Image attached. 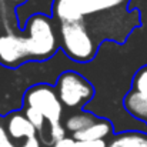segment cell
<instances>
[{
	"label": "cell",
	"instance_id": "obj_16",
	"mask_svg": "<svg viewBox=\"0 0 147 147\" xmlns=\"http://www.w3.org/2000/svg\"><path fill=\"white\" fill-rule=\"evenodd\" d=\"M51 147H76V140H73L71 137H64L63 140L54 143Z\"/></svg>",
	"mask_w": 147,
	"mask_h": 147
},
{
	"label": "cell",
	"instance_id": "obj_7",
	"mask_svg": "<svg viewBox=\"0 0 147 147\" xmlns=\"http://www.w3.org/2000/svg\"><path fill=\"white\" fill-rule=\"evenodd\" d=\"M10 139L13 142L17 140H27L32 137H37V130L34 126L29 121V119L24 116L23 111H11L6 116V124H4Z\"/></svg>",
	"mask_w": 147,
	"mask_h": 147
},
{
	"label": "cell",
	"instance_id": "obj_13",
	"mask_svg": "<svg viewBox=\"0 0 147 147\" xmlns=\"http://www.w3.org/2000/svg\"><path fill=\"white\" fill-rule=\"evenodd\" d=\"M131 90L147 97V64L142 66L134 73L133 80H131Z\"/></svg>",
	"mask_w": 147,
	"mask_h": 147
},
{
	"label": "cell",
	"instance_id": "obj_12",
	"mask_svg": "<svg viewBox=\"0 0 147 147\" xmlns=\"http://www.w3.org/2000/svg\"><path fill=\"white\" fill-rule=\"evenodd\" d=\"M22 111L24 113V116L29 119V121L34 126V129L37 130V134H43V131H45V129H46V126H49L47 124V120L45 119V116L42 114V113H39L36 109H33V107H24L23 106V109H22Z\"/></svg>",
	"mask_w": 147,
	"mask_h": 147
},
{
	"label": "cell",
	"instance_id": "obj_1",
	"mask_svg": "<svg viewBox=\"0 0 147 147\" xmlns=\"http://www.w3.org/2000/svg\"><path fill=\"white\" fill-rule=\"evenodd\" d=\"M24 46L29 61L42 63L50 60L60 49L59 27L53 17L43 13H36L24 24Z\"/></svg>",
	"mask_w": 147,
	"mask_h": 147
},
{
	"label": "cell",
	"instance_id": "obj_5",
	"mask_svg": "<svg viewBox=\"0 0 147 147\" xmlns=\"http://www.w3.org/2000/svg\"><path fill=\"white\" fill-rule=\"evenodd\" d=\"M54 89L63 107L79 111L83 110L96 94L94 86L74 70L61 71L54 82Z\"/></svg>",
	"mask_w": 147,
	"mask_h": 147
},
{
	"label": "cell",
	"instance_id": "obj_8",
	"mask_svg": "<svg viewBox=\"0 0 147 147\" xmlns=\"http://www.w3.org/2000/svg\"><path fill=\"white\" fill-rule=\"evenodd\" d=\"M114 133L113 123L109 119H101L98 117L97 121H94L90 127L86 130L76 133L71 136L73 140L76 142H96V140H107L111 139Z\"/></svg>",
	"mask_w": 147,
	"mask_h": 147
},
{
	"label": "cell",
	"instance_id": "obj_6",
	"mask_svg": "<svg viewBox=\"0 0 147 147\" xmlns=\"http://www.w3.org/2000/svg\"><path fill=\"white\" fill-rule=\"evenodd\" d=\"M26 63L30 61L23 36L13 32L0 34V64L9 69H17Z\"/></svg>",
	"mask_w": 147,
	"mask_h": 147
},
{
	"label": "cell",
	"instance_id": "obj_17",
	"mask_svg": "<svg viewBox=\"0 0 147 147\" xmlns=\"http://www.w3.org/2000/svg\"><path fill=\"white\" fill-rule=\"evenodd\" d=\"M20 147H42V143H40L39 137H32V139L24 140Z\"/></svg>",
	"mask_w": 147,
	"mask_h": 147
},
{
	"label": "cell",
	"instance_id": "obj_3",
	"mask_svg": "<svg viewBox=\"0 0 147 147\" xmlns=\"http://www.w3.org/2000/svg\"><path fill=\"white\" fill-rule=\"evenodd\" d=\"M60 50L74 63L92 61L98 50V45L90 33L86 22L59 23Z\"/></svg>",
	"mask_w": 147,
	"mask_h": 147
},
{
	"label": "cell",
	"instance_id": "obj_4",
	"mask_svg": "<svg viewBox=\"0 0 147 147\" xmlns=\"http://www.w3.org/2000/svg\"><path fill=\"white\" fill-rule=\"evenodd\" d=\"M130 0H53L51 17L59 23L86 22L87 17L113 10H126Z\"/></svg>",
	"mask_w": 147,
	"mask_h": 147
},
{
	"label": "cell",
	"instance_id": "obj_10",
	"mask_svg": "<svg viewBox=\"0 0 147 147\" xmlns=\"http://www.w3.org/2000/svg\"><path fill=\"white\" fill-rule=\"evenodd\" d=\"M107 147H147V131L144 130H129L114 134Z\"/></svg>",
	"mask_w": 147,
	"mask_h": 147
},
{
	"label": "cell",
	"instance_id": "obj_15",
	"mask_svg": "<svg viewBox=\"0 0 147 147\" xmlns=\"http://www.w3.org/2000/svg\"><path fill=\"white\" fill-rule=\"evenodd\" d=\"M76 147H107L106 140H96V142H76Z\"/></svg>",
	"mask_w": 147,
	"mask_h": 147
},
{
	"label": "cell",
	"instance_id": "obj_18",
	"mask_svg": "<svg viewBox=\"0 0 147 147\" xmlns=\"http://www.w3.org/2000/svg\"><path fill=\"white\" fill-rule=\"evenodd\" d=\"M3 3H7L10 7H13V9H16V7H20V6H23L27 0H1Z\"/></svg>",
	"mask_w": 147,
	"mask_h": 147
},
{
	"label": "cell",
	"instance_id": "obj_9",
	"mask_svg": "<svg viewBox=\"0 0 147 147\" xmlns=\"http://www.w3.org/2000/svg\"><path fill=\"white\" fill-rule=\"evenodd\" d=\"M123 107L134 120L143 123L147 129V97L130 89L123 98Z\"/></svg>",
	"mask_w": 147,
	"mask_h": 147
},
{
	"label": "cell",
	"instance_id": "obj_14",
	"mask_svg": "<svg viewBox=\"0 0 147 147\" xmlns=\"http://www.w3.org/2000/svg\"><path fill=\"white\" fill-rule=\"evenodd\" d=\"M0 147H16L14 142L10 139L4 124L0 123Z\"/></svg>",
	"mask_w": 147,
	"mask_h": 147
},
{
	"label": "cell",
	"instance_id": "obj_11",
	"mask_svg": "<svg viewBox=\"0 0 147 147\" xmlns=\"http://www.w3.org/2000/svg\"><path fill=\"white\" fill-rule=\"evenodd\" d=\"M98 116H96L92 111H86V110H80L76 111L73 114H70L69 117H66L63 126L66 133H70V137L76 133H80L83 130H86L87 127H90L94 121H97Z\"/></svg>",
	"mask_w": 147,
	"mask_h": 147
},
{
	"label": "cell",
	"instance_id": "obj_2",
	"mask_svg": "<svg viewBox=\"0 0 147 147\" xmlns=\"http://www.w3.org/2000/svg\"><path fill=\"white\" fill-rule=\"evenodd\" d=\"M22 106L33 107L45 116L49 124L50 142L53 144L67 137L64 126L61 123L63 104L57 96L54 86H50L47 83H37L30 86L23 94Z\"/></svg>",
	"mask_w": 147,
	"mask_h": 147
}]
</instances>
